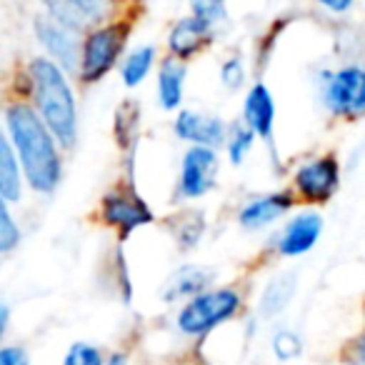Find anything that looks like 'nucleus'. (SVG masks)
Masks as SVG:
<instances>
[{"label":"nucleus","instance_id":"f257e3e1","mask_svg":"<svg viewBox=\"0 0 365 365\" xmlns=\"http://www.w3.org/2000/svg\"><path fill=\"white\" fill-rule=\"evenodd\" d=\"M6 125L8 138L18 150L31 188L38 190V193H53L61 182L63 165L61 153H58V140L41 118V113H36L26 103L8 106Z\"/></svg>","mask_w":365,"mask_h":365},{"label":"nucleus","instance_id":"f03ea898","mask_svg":"<svg viewBox=\"0 0 365 365\" xmlns=\"http://www.w3.org/2000/svg\"><path fill=\"white\" fill-rule=\"evenodd\" d=\"M28 71H31L33 101L38 113L53 130L56 140L71 150L78 140V108L66 73L56 61L48 58H36Z\"/></svg>","mask_w":365,"mask_h":365},{"label":"nucleus","instance_id":"7ed1b4c3","mask_svg":"<svg viewBox=\"0 0 365 365\" xmlns=\"http://www.w3.org/2000/svg\"><path fill=\"white\" fill-rule=\"evenodd\" d=\"M240 310V295L230 288L203 290L200 295L190 298L178 313L175 323L185 335H205L220 323L230 320Z\"/></svg>","mask_w":365,"mask_h":365},{"label":"nucleus","instance_id":"20e7f679","mask_svg":"<svg viewBox=\"0 0 365 365\" xmlns=\"http://www.w3.org/2000/svg\"><path fill=\"white\" fill-rule=\"evenodd\" d=\"M128 23H110V26L93 28L88 38L83 41L81 53V81L98 83L113 71V66L120 58L128 41Z\"/></svg>","mask_w":365,"mask_h":365},{"label":"nucleus","instance_id":"39448f33","mask_svg":"<svg viewBox=\"0 0 365 365\" xmlns=\"http://www.w3.org/2000/svg\"><path fill=\"white\" fill-rule=\"evenodd\" d=\"M323 103L333 115H365V68L350 66L323 78Z\"/></svg>","mask_w":365,"mask_h":365},{"label":"nucleus","instance_id":"423d86ee","mask_svg":"<svg viewBox=\"0 0 365 365\" xmlns=\"http://www.w3.org/2000/svg\"><path fill=\"white\" fill-rule=\"evenodd\" d=\"M103 223L115 228L120 235H130L133 230L143 228V225L153 223V210L145 200L140 198L133 185H118L110 193H106L101 203Z\"/></svg>","mask_w":365,"mask_h":365},{"label":"nucleus","instance_id":"0eeeda50","mask_svg":"<svg viewBox=\"0 0 365 365\" xmlns=\"http://www.w3.org/2000/svg\"><path fill=\"white\" fill-rule=\"evenodd\" d=\"M218 170H220V163H218L215 148H205V145L190 148V150L182 155L175 195L182 200H193V198L208 195L210 190L215 188Z\"/></svg>","mask_w":365,"mask_h":365},{"label":"nucleus","instance_id":"6e6552de","mask_svg":"<svg viewBox=\"0 0 365 365\" xmlns=\"http://www.w3.org/2000/svg\"><path fill=\"white\" fill-rule=\"evenodd\" d=\"M340 188V165L333 155H320L295 170V190L308 203H325Z\"/></svg>","mask_w":365,"mask_h":365},{"label":"nucleus","instance_id":"1a4fd4ad","mask_svg":"<svg viewBox=\"0 0 365 365\" xmlns=\"http://www.w3.org/2000/svg\"><path fill=\"white\" fill-rule=\"evenodd\" d=\"M36 36H38V43L51 53V58L63 71H76V68H81L83 48L78 46V38L73 28L58 23L56 18H38Z\"/></svg>","mask_w":365,"mask_h":365},{"label":"nucleus","instance_id":"9d476101","mask_svg":"<svg viewBox=\"0 0 365 365\" xmlns=\"http://www.w3.org/2000/svg\"><path fill=\"white\" fill-rule=\"evenodd\" d=\"M175 135L180 140H188L193 145L220 148L228 143V128L218 115L198 110H180L175 118Z\"/></svg>","mask_w":365,"mask_h":365},{"label":"nucleus","instance_id":"9b49d317","mask_svg":"<svg viewBox=\"0 0 365 365\" xmlns=\"http://www.w3.org/2000/svg\"><path fill=\"white\" fill-rule=\"evenodd\" d=\"M320 233H323V218L318 213H300L275 238V250L285 258H298L318 243Z\"/></svg>","mask_w":365,"mask_h":365},{"label":"nucleus","instance_id":"f8f14e48","mask_svg":"<svg viewBox=\"0 0 365 365\" xmlns=\"http://www.w3.org/2000/svg\"><path fill=\"white\" fill-rule=\"evenodd\" d=\"M210 38H213V23L203 21L198 16H190L173 26L170 36H168V48H170L173 58L188 61L208 46Z\"/></svg>","mask_w":365,"mask_h":365},{"label":"nucleus","instance_id":"ddd939ff","mask_svg":"<svg viewBox=\"0 0 365 365\" xmlns=\"http://www.w3.org/2000/svg\"><path fill=\"white\" fill-rule=\"evenodd\" d=\"M245 125L268 145H273V125H275V103L270 91L258 83L248 91L245 96V108H243Z\"/></svg>","mask_w":365,"mask_h":365},{"label":"nucleus","instance_id":"4468645a","mask_svg":"<svg viewBox=\"0 0 365 365\" xmlns=\"http://www.w3.org/2000/svg\"><path fill=\"white\" fill-rule=\"evenodd\" d=\"M41 3L46 6L48 16L76 33L96 26L103 18V0H41Z\"/></svg>","mask_w":365,"mask_h":365},{"label":"nucleus","instance_id":"2eb2a0df","mask_svg":"<svg viewBox=\"0 0 365 365\" xmlns=\"http://www.w3.org/2000/svg\"><path fill=\"white\" fill-rule=\"evenodd\" d=\"M293 208V195L288 190L283 193H270V195H263V198H255L250 203H245L238 213V223L248 230H258V228H265L270 225L273 220H278L283 213Z\"/></svg>","mask_w":365,"mask_h":365},{"label":"nucleus","instance_id":"dca6fc26","mask_svg":"<svg viewBox=\"0 0 365 365\" xmlns=\"http://www.w3.org/2000/svg\"><path fill=\"white\" fill-rule=\"evenodd\" d=\"M213 280V273L198 265H182L180 270L170 275V280L165 283L163 298L165 300H180V298H195L200 295Z\"/></svg>","mask_w":365,"mask_h":365},{"label":"nucleus","instance_id":"f3484780","mask_svg":"<svg viewBox=\"0 0 365 365\" xmlns=\"http://www.w3.org/2000/svg\"><path fill=\"white\" fill-rule=\"evenodd\" d=\"M182 88H185V66L180 58L163 61L158 73V101L165 110H175L182 103Z\"/></svg>","mask_w":365,"mask_h":365},{"label":"nucleus","instance_id":"a211bd4d","mask_svg":"<svg viewBox=\"0 0 365 365\" xmlns=\"http://www.w3.org/2000/svg\"><path fill=\"white\" fill-rule=\"evenodd\" d=\"M16 148H13L11 138L0 140V195L6 203L11 200H21V163L16 160Z\"/></svg>","mask_w":365,"mask_h":365},{"label":"nucleus","instance_id":"6ab92c4d","mask_svg":"<svg viewBox=\"0 0 365 365\" xmlns=\"http://www.w3.org/2000/svg\"><path fill=\"white\" fill-rule=\"evenodd\" d=\"M295 293V275L293 273H280L265 285L263 295H260V313L265 318H273V315L283 313L285 305L290 303Z\"/></svg>","mask_w":365,"mask_h":365},{"label":"nucleus","instance_id":"aec40b11","mask_svg":"<svg viewBox=\"0 0 365 365\" xmlns=\"http://www.w3.org/2000/svg\"><path fill=\"white\" fill-rule=\"evenodd\" d=\"M170 228L175 233V240L180 248L190 250L198 245V240L203 238L205 230V218L198 210H185V213H178L175 218L170 220Z\"/></svg>","mask_w":365,"mask_h":365},{"label":"nucleus","instance_id":"412c9836","mask_svg":"<svg viewBox=\"0 0 365 365\" xmlns=\"http://www.w3.org/2000/svg\"><path fill=\"white\" fill-rule=\"evenodd\" d=\"M138 125H140V108L138 103L125 101L115 113V135H118V145L133 150L138 140Z\"/></svg>","mask_w":365,"mask_h":365},{"label":"nucleus","instance_id":"4be33fe9","mask_svg":"<svg viewBox=\"0 0 365 365\" xmlns=\"http://www.w3.org/2000/svg\"><path fill=\"white\" fill-rule=\"evenodd\" d=\"M153 61H155V51H153L150 46H143V48H138V51H133L120 68L123 83H125L128 88L140 86V83L148 78V73H150Z\"/></svg>","mask_w":365,"mask_h":365},{"label":"nucleus","instance_id":"5701e85b","mask_svg":"<svg viewBox=\"0 0 365 365\" xmlns=\"http://www.w3.org/2000/svg\"><path fill=\"white\" fill-rule=\"evenodd\" d=\"M255 138H258V135H255L248 125H235L233 130H230L228 143H225L228 148H225V150H228V158H230V163H233V165H240V163L248 158Z\"/></svg>","mask_w":365,"mask_h":365},{"label":"nucleus","instance_id":"b1692460","mask_svg":"<svg viewBox=\"0 0 365 365\" xmlns=\"http://www.w3.org/2000/svg\"><path fill=\"white\" fill-rule=\"evenodd\" d=\"M300 350H303V343H300V338L293 333V330L283 328L278 330V333L273 335V353L278 360H293L300 355Z\"/></svg>","mask_w":365,"mask_h":365},{"label":"nucleus","instance_id":"393cba45","mask_svg":"<svg viewBox=\"0 0 365 365\" xmlns=\"http://www.w3.org/2000/svg\"><path fill=\"white\" fill-rule=\"evenodd\" d=\"M18 243H21V230H18L8 205L3 203L0 205V250H3V253H11Z\"/></svg>","mask_w":365,"mask_h":365},{"label":"nucleus","instance_id":"a878e982","mask_svg":"<svg viewBox=\"0 0 365 365\" xmlns=\"http://www.w3.org/2000/svg\"><path fill=\"white\" fill-rule=\"evenodd\" d=\"M63 365H106V360H103L98 348H93V345H88V343H76L68 350Z\"/></svg>","mask_w":365,"mask_h":365},{"label":"nucleus","instance_id":"bb28decb","mask_svg":"<svg viewBox=\"0 0 365 365\" xmlns=\"http://www.w3.org/2000/svg\"><path fill=\"white\" fill-rule=\"evenodd\" d=\"M190 6H193V16L203 18L208 23H220L225 18V6L223 0H190Z\"/></svg>","mask_w":365,"mask_h":365},{"label":"nucleus","instance_id":"cd10ccee","mask_svg":"<svg viewBox=\"0 0 365 365\" xmlns=\"http://www.w3.org/2000/svg\"><path fill=\"white\" fill-rule=\"evenodd\" d=\"M220 81H223L225 88L230 91H238L245 81V71H243V61L240 58H228L220 68Z\"/></svg>","mask_w":365,"mask_h":365},{"label":"nucleus","instance_id":"c85d7f7f","mask_svg":"<svg viewBox=\"0 0 365 365\" xmlns=\"http://www.w3.org/2000/svg\"><path fill=\"white\" fill-rule=\"evenodd\" d=\"M0 365H28V355L23 353V348H8L0 350Z\"/></svg>","mask_w":365,"mask_h":365},{"label":"nucleus","instance_id":"c756f323","mask_svg":"<svg viewBox=\"0 0 365 365\" xmlns=\"http://www.w3.org/2000/svg\"><path fill=\"white\" fill-rule=\"evenodd\" d=\"M318 3L323 8H328L330 13H348L355 0H318Z\"/></svg>","mask_w":365,"mask_h":365},{"label":"nucleus","instance_id":"7c9ffc66","mask_svg":"<svg viewBox=\"0 0 365 365\" xmlns=\"http://www.w3.org/2000/svg\"><path fill=\"white\" fill-rule=\"evenodd\" d=\"M106 365H125V355H123V353H113L110 358L106 360Z\"/></svg>","mask_w":365,"mask_h":365},{"label":"nucleus","instance_id":"2f4dec72","mask_svg":"<svg viewBox=\"0 0 365 365\" xmlns=\"http://www.w3.org/2000/svg\"><path fill=\"white\" fill-rule=\"evenodd\" d=\"M358 363H360V365H365V343L360 345V350H358Z\"/></svg>","mask_w":365,"mask_h":365},{"label":"nucleus","instance_id":"473e14b6","mask_svg":"<svg viewBox=\"0 0 365 365\" xmlns=\"http://www.w3.org/2000/svg\"><path fill=\"white\" fill-rule=\"evenodd\" d=\"M355 365H360V363H355Z\"/></svg>","mask_w":365,"mask_h":365},{"label":"nucleus","instance_id":"72a5a7b5","mask_svg":"<svg viewBox=\"0 0 365 365\" xmlns=\"http://www.w3.org/2000/svg\"><path fill=\"white\" fill-rule=\"evenodd\" d=\"M363 343H365V340H363Z\"/></svg>","mask_w":365,"mask_h":365}]
</instances>
